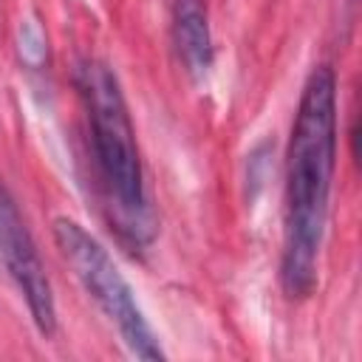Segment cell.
I'll return each mask as SVG.
<instances>
[{
  "label": "cell",
  "instance_id": "1",
  "mask_svg": "<svg viewBox=\"0 0 362 362\" xmlns=\"http://www.w3.org/2000/svg\"><path fill=\"white\" fill-rule=\"evenodd\" d=\"M337 167V76L317 65L300 93L286 150V215L280 286L288 300H305L317 288V263L328 221Z\"/></svg>",
  "mask_w": 362,
  "mask_h": 362
},
{
  "label": "cell",
  "instance_id": "2",
  "mask_svg": "<svg viewBox=\"0 0 362 362\" xmlns=\"http://www.w3.org/2000/svg\"><path fill=\"white\" fill-rule=\"evenodd\" d=\"M76 88L85 105L93 164L110 223L130 249H141L156 235V215L119 76L110 65L88 59L76 68Z\"/></svg>",
  "mask_w": 362,
  "mask_h": 362
},
{
  "label": "cell",
  "instance_id": "3",
  "mask_svg": "<svg viewBox=\"0 0 362 362\" xmlns=\"http://www.w3.org/2000/svg\"><path fill=\"white\" fill-rule=\"evenodd\" d=\"M54 240L62 260L74 269L76 280L82 283V288L90 294L99 311L110 320V325H116L127 351L147 362L164 359L156 331L150 328L130 283L124 280V274L119 272L107 249L74 218L54 221Z\"/></svg>",
  "mask_w": 362,
  "mask_h": 362
},
{
  "label": "cell",
  "instance_id": "4",
  "mask_svg": "<svg viewBox=\"0 0 362 362\" xmlns=\"http://www.w3.org/2000/svg\"><path fill=\"white\" fill-rule=\"evenodd\" d=\"M0 257H3V266H6L8 277L14 280L17 291L25 300L37 331L45 334V337H54V331H57V303H54L51 280L45 274L37 243H34L17 204L11 201V195L6 192L3 184H0Z\"/></svg>",
  "mask_w": 362,
  "mask_h": 362
},
{
  "label": "cell",
  "instance_id": "5",
  "mask_svg": "<svg viewBox=\"0 0 362 362\" xmlns=\"http://www.w3.org/2000/svg\"><path fill=\"white\" fill-rule=\"evenodd\" d=\"M173 42L187 74L198 82L209 74L215 48L204 0H173Z\"/></svg>",
  "mask_w": 362,
  "mask_h": 362
}]
</instances>
